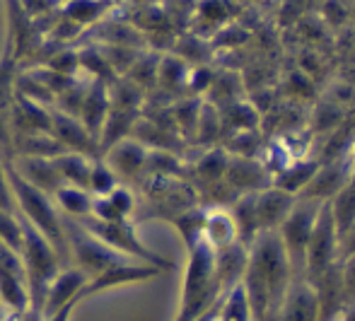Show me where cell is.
I'll return each instance as SVG.
<instances>
[{
	"instance_id": "2e32d148",
	"label": "cell",
	"mask_w": 355,
	"mask_h": 321,
	"mask_svg": "<svg viewBox=\"0 0 355 321\" xmlns=\"http://www.w3.org/2000/svg\"><path fill=\"white\" fill-rule=\"evenodd\" d=\"M92 162L94 159H89L87 155H80V153H61L53 157V164H56L61 182L68 184V186L85 189V191H87V184H89Z\"/></svg>"
},
{
	"instance_id": "d6986e66",
	"label": "cell",
	"mask_w": 355,
	"mask_h": 321,
	"mask_svg": "<svg viewBox=\"0 0 355 321\" xmlns=\"http://www.w3.org/2000/svg\"><path fill=\"white\" fill-rule=\"evenodd\" d=\"M119 186V179L116 174L112 172L104 159H94L92 162V172H89V184H87V191L94 196V198H102V196H109L114 189Z\"/></svg>"
},
{
	"instance_id": "52a82bcc",
	"label": "cell",
	"mask_w": 355,
	"mask_h": 321,
	"mask_svg": "<svg viewBox=\"0 0 355 321\" xmlns=\"http://www.w3.org/2000/svg\"><path fill=\"white\" fill-rule=\"evenodd\" d=\"M0 302L17 317L32 312V295L22 259L3 244H0Z\"/></svg>"
},
{
	"instance_id": "e0dca14e",
	"label": "cell",
	"mask_w": 355,
	"mask_h": 321,
	"mask_svg": "<svg viewBox=\"0 0 355 321\" xmlns=\"http://www.w3.org/2000/svg\"><path fill=\"white\" fill-rule=\"evenodd\" d=\"M53 196H56V205H58V210L63 213V218L85 220V218H89V213H92L94 196L89 191H85V189L63 184V186H58V191Z\"/></svg>"
},
{
	"instance_id": "8fae6325",
	"label": "cell",
	"mask_w": 355,
	"mask_h": 321,
	"mask_svg": "<svg viewBox=\"0 0 355 321\" xmlns=\"http://www.w3.org/2000/svg\"><path fill=\"white\" fill-rule=\"evenodd\" d=\"M51 135L66 153H80L89 157L94 155V150H99V140L83 126L78 116L68 112L51 114Z\"/></svg>"
},
{
	"instance_id": "44dd1931",
	"label": "cell",
	"mask_w": 355,
	"mask_h": 321,
	"mask_svg": "<svg viewBox=\"0 0 355 321\" xmlns=\"http://www.w3.org/2000/svg\"><path fill=\"white\" fill-rule=\"evenodd\" d=\"M341 283L346 304H355V254L341 259Z\"/></svg>"
},
{
	"instance_id": "7402d4cb",
	"label": "cell",
	"mask_w": 355,
	"mask_h": 321,
	"mask_svg": "<svg viewBox=\"0 0 355 321\" xmlns=\"http://www.w3.org/2000/svg\"><path fill=\"white\" fill-rule=\"evenodd\" d=\"M327 321H355V304H348L346 309H343L341 314H336V317L327 319Z\"/></svg>"
},
{
	"instance_id": "5bb4252c",
	"label": "cell",
	"mask_w": 355,
	"mask_h": 321,
	"mask_svg": "<svg viewBox=\"0 0 355 321\" xmlns=\"http://www.w3.org/2000/svg\"><path fill=\"white\" fill-rule=\"evenodd\" d=\"M15 172L29 182L34 189L44 193H56L58 186H63L61 177H58V169L53 164V159H44V157H22L19 162H12Z\"/></svg>"
},
{
	"instance_id": "30bf717a",
	"label": "cell",
	"mask_w": 355,
	"mask_h": 321,
	"mask_svg": "<svg viewBox=\"0 0 355 321\" xmlns=\"http://www.w3.org/2000/svg\"><path fill=\"white\" fill-rule=\"evenodd\" d=\"M85 285H87V275L83 270L75 268V266H63L44 290V297L39 302V314L51 317L61 309L78 307L83 302Z\"/></svg>"
},
{
	"instance_id": "4fadbf2b",
	"label": "cell",
	"mask_w": 355,
	"mask_h": 321,
	"mask_svg": "<svg viewBox=\"0 0 355 321\" xmlns=\"http://www.w3.org/2000/svg\"><path fill=\"white\" fill-rule=\"evenodd\" d=\"M293 208H295L293 196L288 191H283V189L261 193L259 198H254L259 229H261V232H278V227L285 223V218H288Z\"/></svg>"
},
{
	"instance_id": "ac0fdd59",
	"label": "cell",
	"mask_w": 355,
	"mask_h": 321,
	"mask_svg": "<svg viewBox=\"0 0 355 321\" xmlns=\"http://www.w3.org/2000/svg\"><path fill=\"white\" fill-rule=\"evenodd\" d=\"M145 150L141 148L138 143H119L116 148H114L112 155H107L104 157V162L112 167V172L119 177H131V174H136L138 169L145 164Z\"/></svg>"
},
{
	"instance_id": "ffe728a7",
	"label": "cell",
	"mask_w": 355,
	"mask_h": 321,
	"mask_svg": "<svg viewBox=\"0 0 355 321\" xmlns=\"http://www.w3.org/2000/svg\"><path fill=\"white\" fill-rule=\"evenodd\" d=\"M0 244L19 254V247H22V218L15 210H0Z\"/></svg>"
},
{
	"instance_id": "603a6c76",
	"label": "cell",
	"mask_w": 355,
	"mask_h": 321,
	"mask_svg": "<svg viewBox=\"0 0 355 321\" xmlns=\"http://www.w3.org/2000/svg\"><path fill=\"white\" fill-rule=\"evenodd\" d=\"M0 321H22V317H17L15 312H10V309L0 302Z\"/></svg>"
},
{
	"instance_id": "6da1fadb",
	"label": "cell",
	"mask_w": 355,
	"mask_h": 321,
	"mask_svg": "<svg viewBox=\"0 0 355 321\" xmlns=\"http://www.w3.org/2000/svg\"><path fill=\"white\" fill-rule=\"evenodd\" d=\"M295 280L278 232H261L247 254L242 285L252 304L254 321H278L290 285Z\"/></svg>"
},
{
	"instance_id": "7c38bea8",
	"label": "cell",
	"mask_w": 355,
	"mask_h": 321,
	"mask_svg": "<svg viewBox=\"0 0 355 321\" xmlns=\"http://www.w3.org/2000/svg\"><path fill=\"white\" fill-rule=\"evenodd\" d=\"M278 321H319V302L312 283L304 278H295L290 285Z\"/></svg>"
},
{
	"instance_id": "277c9868",
	"label": "cell",
	"mask_w": 355,
	"mask_h": 321,
	"mask_svg": "<svg viewBox=\"0 0 355 321\" xmlns=\"http://www.w3.org/2000/svg\"><path fill=\"white\" fill-rule=\"evenodd\" d=\"M19 259L24 263V273L29 280V295H32V309L39 312V302L44 297V290L51 283V278L63 268V261L53 244L44 234H39L32 225L22 220V247H19Z\"/></svg>"
},
{
	"instance_id": "9a60e30c",
	"label": "cell",
	"mask_w": 355,
	"mask_h": 321,
	"mask_svg": "<svg viewBox=\"0 0 355 321\" xmlns=\"http://www.w3.org/2000/svg\"><path fill=\"white\" fill-rule=\"evenodd\" d=\"M211 314L215 321H254L252 304H249L244 285L237 283L225 293H220L218 302L211 307Z\"/></svg>"
},
{
	"instance_id": "3957f363",
	"label": "cell",
	"mask_w": 355,
	"mask_h": 321,
	"mask_svg": "<svg viewBox=\"0 0 355 321\" xmlns=\"http://www.w3.org/2000/svg\"><path fill=\"white\" fill-rule=\"evenodd\" d=\"M5 169H8L10 189L15 196V205H17L19 218L27 225H32L39 234L49 239L53 244V249L58 252L63 263L68 266V247H66V218L58 210L56 200L49 193L34 189L29 182H24L17 172H15L12 162L5 159Z\"/></svg>"
},
{
	"instance_id": "5b68a950",
	"label": "cell",
	"mask_w": 355,
	"mask_h": 321,
	"mask_svg": "<svg viewBox=\"0 0 355 321\" xmlns=\"http://www.w3.org/2000/svg\"><path fill=\"white\" fill-rule=\"evenodd\" d=\"M78 223L83 225L87 232H92L99 242H104L109 249L121 254V257L157 266V268H162V270L172 268V261H167L164 257H159V254H155L150 247H145L128 220H112V223H107V220L85 218V220H78Z\"/></svg>"
},
{
	"instance_id": "ba28073f",
	"label": "cell",
	"mask_w": 355,
	"mask_h": 321,
	"mask_svg": "<svg viewBox=\"0 0 355 321\" xmlns=\"http://www.w3.org/2000/svg\"><path fill=\"white\" fill-rule=\"evenodd\" d=\"M162 273H167V270L157 268V266L143 263V261L126 259V261H121V263H114V266H109V268H104L102 273L87 278L83 300L94 297V295H102V293H109V290H116V288H126V285L148 283V280L159 278Z\"/></svg>"
},
{
	"instance_id": "7a4b0ae2",
	"label": "cell",
	"mask_w": 355,
	"mask_h": 321,
	"mask_svg": "<svg viewBox=\"0 0 355 321\" xmlns=\"http://www.w3.org/2000/svg\"><path fill=\"white\" fill-rule=\"evenodd\" d=\"M220 283L215 275V252L201 237L189 244V259L182 278V295L174 321H198L218 302Z\"/></svg>"
},
{
	"instance_id": "8992f818",
	"label": "cell",
	"mask_w": 355,
	"mask_h": 321,
	"mask_svg": "<svg viewBox=\"0 0 355 321\" xmlns=\"http://www.w3.org/2000/svg\"><path fill=\"white\" fill-rule=\"evenodd\" d=\"M338 261H341V237H338L331 210L329 205H324L317 213L312 237H309L307 252H304V280L314 283L327 270H331Z\"/></svg>"
},
{
	"instance_id": "9c48e42d",
	"label": "cell",
	"mask_w": 355,
	"mask_h": 321,
	"mask_svg": "<svg viewBox=\"0 0 355 321\" xmlns=\"http://www.w3.org/2000/svg\"><path fill=\"white\" fill-rule=\"evenodd\" d=\"M319 208H293L285 223L278 227V237L288 254V261L293 266L295 278H304V252H307V242L312 237L314 220H317Z\"/></svg>"
}]
</instances>
